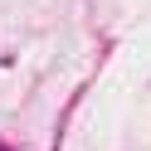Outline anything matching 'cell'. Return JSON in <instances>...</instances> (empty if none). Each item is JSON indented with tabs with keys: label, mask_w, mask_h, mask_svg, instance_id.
Here are the masks:
<instances>
[]
</instances>
